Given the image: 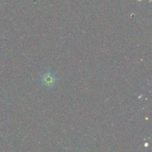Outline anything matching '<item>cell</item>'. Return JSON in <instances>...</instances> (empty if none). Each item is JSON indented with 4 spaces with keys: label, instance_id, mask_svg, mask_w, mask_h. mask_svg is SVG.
I'll return each instance as SVG.
<instances>
[{
    "label": "cell",
    "instance_id": "cell-1",
    "mask_svg": "<svg viewBox=\"0 0 152 152\" xmlns=\"http://www.w3.org/2000/svg\"><path fill=\"white\" fill-rule=\"evenodd\" d=\"M55 80L56 78L50 72H48L42 77V83L48 87H52L55 83Z\"/></svg>",
    "mask_w": 152,
    "mask_h": 152
}]
</instances>
